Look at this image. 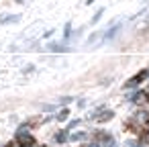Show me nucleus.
<instances>
[{"label": "nucleus", "instance_id": "nucleus-1", "mask_svg": "<svg viewBox=\"0 0 149 147\" xmlns=\"http://www.w3.org/2000/svg\"><path fill=\"white\" fill-rule=\"evenodd\" d=\"M17 143H19L21 147H33V145H35V137H33L29 131H19Z\"/></svg>", "mask_w": 149, "mask_h": 147}, {"label": "nucleus", "instance_id": "nucleus-2", "mask_svg": "<svg viewBox=\"0 0 149 147\" xmlns=\"http://www.w3.org/2000/svg\"><path fill=\"white\" fill-rule=\"evenodd\" d=\"M147 76H149V70H141L137 76H133L131 80H127V82H125V88H135V86H139Z\"/></svg>", "mask_w": 149, "mask_h": 147}, {"label": "nucleus", "instance_id": "nucleus-3", "mask_svg": "<svg viewBox=\"0 0 149 147\" xmlns=\"http://www.w3.org/2000/svg\"><path fill=\"white\" fill-rule=\"evenodd\" d=\"M94 139H96L98 143H104L106 147H112V145H114L112 137H110L108 133H104V131H96V133H94Z\"/></svg>", "mask_w": 149, "mask_h": 147}, {"label": "nucleus", "instance_id": "nucleus-4", "mask_svg": "<svg viewBox=\"0 0 149 147\" xmlns=\"http://www.w3.org/2000/svg\"><path fill=\"white\" fill-rule=\"evenodd\" d=\"M133 102H137V104H145V102H149V88L137 92V94L133 96Z\"/></svg>", "mask_w": 149, "mask_h": 147}, {"label": "nucleus", "instance_id": "nucleus-5", "mask_svg": "<svg viewBox=\"0 0 149 147\" xmlns=\"http://www.w3.org/2000/svg\"><path fill=\"white\" fill-rule=\"evenodd\" d=\"M112 116H114L112 110H102V108H98V112L94 114V118H96V121H102V123H104V121H110Z\"/></svg>", "mask_w": 149, "mask_h": 147}, {"label": "nucleus", "instance_id": "nucleus-6", "mask_svg": "<svg viewBox=\"0 0 149 147\" xmlns=\"http://www.w3.org/2000/svg\"><path fill=\"white\" fill-rule=\"evenodd\" d=\"M135 118H137L139 125H147V123H149V112H139Z\"/></svg>", "mask_w": 149, "mask_h": 147}, {"label": "nucleus", "instance_id": "nucleus-7", "mask_svg": "<svg viewBox=\"0 0 149 147\" xmlns=\"http://www.w3.org/2000/svg\"><path fill=\"white\" fill-rule=\"evenodd\" d=\"M86 139V133H82V131H78V133H74V135H70V141H84Z\"/></svg>", "mask_w": 149, "mask_h": 147}, {"label": "nucleus", "instance_id": "nucleus-8", "mask_svg": "<svg viewBox=\"0 0 149 147\" xmlns=\"http://www.w3.org/2000/svg\"><path fill=\"white\" fill-rule=\"evenodd\" d=\"M139 139H141V143L149 145V131H147V129H143V131H141V135H139Z\"/></svg>", "mask_w": 149, "mask_h": 147}, {"label": "nucleus", "instance_id": "nucleus-9", "mask_svg": "<svg viewBox=\"0 0 149 147\" xmlns=\"http://www.w3.org/2000/svg\"><path fill=\"white\" fill-rule=\"evenodd\" d=\"M19 19H21L19 15H15V17H4V19H2V23H15V21H19Z\"/></svg>", "mask_w": 149, "mask_h": 147}, {"label": "nucleus", "instance_id": "nucleus-10", "mask_svg": "<svg viewBox=\"0 0 149 147\" xmlns=\"http://www.w3.org/2000/svg\"><path fill=\"white\" fill-rule=\"evenodd\" d=\"M49 49L51 51H68V47H63V45H49Z\"/></svg>", "mask_w": 149, "mask_h": 147}, {"label": "nucleus", "instance_id": "nucleus-11", "mask_svg": "<svg viewBox=\"0 0 149 147\" xmlns=\"http://www.w3.org/2000/svg\"><path fill=\"white\" fill-rule=\"evenodd\" d=\"M59 143H63V141H68V133H57V137H55Z\"/></svg>", "mask_w": 149, "mask_h": 147}, {"label": "nucleus", "instance_id": "nucleus-12", "mask_svg": "<svg viewBox=\"0 0 149 147\" xmlns=\"http://www.w3.org/2000/svg\"><path fill=\"white\" fill-rule=\"evenodd\" d=\"M65 116H68V108H63V110L57 114V121H65Z\"/></svg>", "mask_w": 149, "mask_h": 147}, {"label": "nucleus", "instance_id": "nucleus-13", "mask_svg": "<svg viewBox=\"0 0 149 147\" xmlns=\"http://www.w3.org/2000/svg\"><path fill=\"white\" fill-rule=\"evenodd\" d=\"M116 31H118V27H114V29H110V31H108V33H106V39H110V37H112V35H114V33H116Z\"/></svg>", "mask_w": 149, "mask_h": 147}, {"label": "nucleus", "instance_id": "nucleus-14", "mask_svg": "<svg viewBox=\"0 0 149 147\" xmlns=\"http://www.w3.org/2000/svg\"><path fill=\"white\" fill-rule=\"evenodd\" d=\"M100 17H102V10H98V13H96V15H94V19H92V23H96V21H98V19H100Z\"/></svg>", "mask_w": 149, "mask_h": 147}, {"label": "nucleus", "instance_id": "nucleus-15", "mask_svg": "<svg viewBox=\"0 0 149 147\" xmlns=\"http://www.w3.org/2000/svg\"><path fill=\"white\" fill-rule=\"evenodd\" d=\"M86 147H100V145H98V141H94V143H90V145H86Z\"/></svg>", "mask_w": 149, "mask_h": 147}, {"label": "nucleus", "instance_id": "nucleus-16", "mask_svg": "<svg viewBox=\"0 0 149 147\" xmlns=\"http://www.w3.org/2000/svg\"><path fill=\"white\" fill-rule=\"evenodd\" d=\"M4 147H15V145H13V143H6V145H4Z\"/></svg>", "mask_w": 149, "mask_h": 147}, {"label": "nucleus", "instance_id": "nucleus-17", "mask_svg": "<svg viewBox=\"0 0 149 147\" xmlns=\"http://www.w3.org/2000/svg\"><path fill=\"white\" fill-rule=\"evenodd\" d=\"M147 21H149V19H147Z\"/></svg>", "mask_w": 149, "mask_h": 147}]
</instances>
